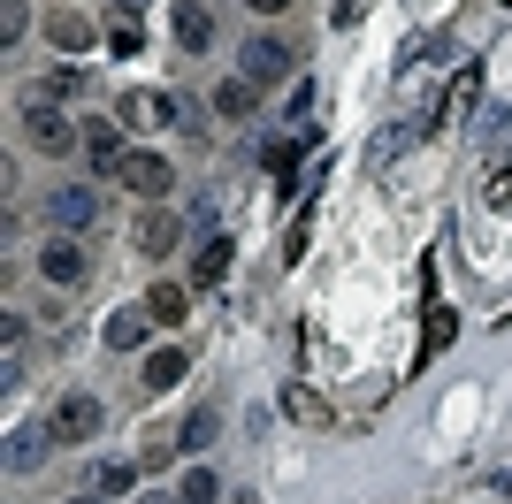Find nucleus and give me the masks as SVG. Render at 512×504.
<instances>
[{"label":"nucleus","instance_id":"f257e3e1","mask_svg":"<svg viewBox=\"0 0 512 504\" xmlns=\"http://www.w3.org/2000/svg\"><path fill=\"white\" fill-rule=\"evenodd\" d=\"M23 130H31V146L54 153V161H62V153H85V123H69L54 100H23Z\"/></svg>","mask_w":512,"mask_h":504},{"label":"nucleus","instance_id":"f03ea898","mask_svg":"<svg viewBox=\"0 0 512 504\" xmlns=\"http://www.w3.org/2000/svg\"><path fill=\"white\" fill-rule=\"evenodd\" d=\"M46 214H54V230L85 237V230H100V222H107V191H92V184H62V191H46Z\"/></svg>","mask_w":512,"mask_h":504},{"label":"nucleus","instance_id":"7ed1b4c3","mask_svg":"<svg viewBox=\"0 0 512 504\" xmlns=\"http://www.w3.org/2000/svg\"><path fill=\"white\" fill-rule=\"evenodd\" d=\"M39 275H46V283H62V291H69V283H85V275H92V252H85V237L54 230V237L39 245Z\"/></svg>","mask_w":512,"mask_h":504},{"label":"nucleus","instance_id":"20e7f679","mask_svg":"<svg viewBox=\"0 0 512 504\" xmlns=\"http://www.w3.org/2000/svg\"><path fill=\"white\" fill-rule=\"evenodd\" d=\"M100 398H92V390H69L62 405H54V420H46V428H54V443H92L100 436Z\"/></svg>","mask_w":512,"mask_h":504},{"label":"nucleus","instance_id":"39448f33","mask_svg":"<svg viewBox=\"0 0 512 504\" xmlns=\"http://www.w3.org/2000/svg\"><path fill=\"white\" fill-rule=\"evenodd\" d=\"M291 62H299V54H291L283 39H245V54H237V77H253L260 92H268V84L291 77Z\"/></svg>","mask_w":512,"mask_h":504},{"label":"nucleus","instance_id":"423d86ee","mask_svg":"<svg viewBox=\"0 0 512 504\" xmlns=\"http://www.w3.org/2000/svg\"><path fill=\"white\" fill-rule=\"evenodd\" d=\"M115 176H123V184L138 191V199H146V207H161V199H169V191H176V168L161 161V153H130V161L115 168Z\"/></svg>","mask_w":512,"mask_h":504},{"label":"nucleus","instance_id":"0eeeda50","mask_svg":"<svg viewBox=\"0 0 512 504\" xmlns=\"http://www.w3.org/2000/svg\"><path fill=\"white\" fill-rule=\"evenodd\" d=\"M123 123L146 130V123H192V115H184L176 92H130V100H123Z\"/></svg>","mask_w":512,"mask_h":504},{"label":"nucleus","instance_id":"6e6552de","mask_svg":"<svg viewBox=\"0 0 512 504\" xmlns=\"http://www.w3.org/2000/svg\"><path fill=\"white\" fill-rule=\"evenodd\" d=\"M130 237H138V252H146V260H161V252H169L176 237H184V222H176L169 207H146V214H138V230H130Z\"/></svg>","mask_w":512,"mask_h":504},{"label":"nucleus","instance_id":"1a4fd4ad","mask_svg":"<svg viewBox=\"0 0 512 504\" xmlns=\"http://www.w3.org/2000/svg\"><path fill=\"white\" fill-rule=\"evenodd\" d=\"M222 275H230V237L214 230L207 245L192 252V291H214V283H222Z\"/></svg>","mask_w":512,"mask_h":504},{"label":"nucleus","instance_id":"9d476101","mask_svg":"<svg viewBox=\"0 0 512 504\" xmlns=\"http://www.w3.org/2000/svg\"><path fill=\"white\" fill-rule=\"evenodd\" d=\"M253 107H260V84H253V77H222V84H214V115H230V123H245Z\"/></svg>","mask_w":512,"mask_h":504},{"label":"nucleus","instance_id":"9b49d317","mask_svg":"<svg viewBox=\"0 0 512 504\" xmlns=\"http://www.w3.org/2000/svg\"><path fill=\"white\" fill-rule=\"evenodd\" d=\"M176 46H184V54H207V46H214V16L199 8V0L176 8Z\"/></svg>","mask_w":512,"mask_h":504},{"label":"nucleus","instance_id":"f8f14e48","mask_svg":"<svg viewBox=\"0 0 512 504\" xmlns=\"http://www.w3.org/2000/svg\"><path fill=\"white\" fill-rule=\"evenodd\" d=\"M23 382V314H0V390Z\"/></svg>","mask_w":512,"mask_h":504},{"label":"nucleus","instance_id":"ddd939ff","mask_svg":"<svg viewBox=\"0 0 512 504\" xmlns=\"http://www.w3.org/2000/svg\"><path fill=\"white\" fill-rule=\"evenodd\" d=\"M85 153H92V168H123V161H130V153H123V130L100 123V115L85 123Z\"/></svg>","mask_w":512,"mask_h":504},{"label":"nucleus","instance_id":"4468645a","mask_svg":"<svg viewBox=\"0 0 512 504\" xmlns=\"http://www.w3.org/2000/svg\"><path fill=\"white\" fill-rule=\"evenodd\" d=\"M46 443H54V428H16L8 436V474H31L46 459Z\"/></svg>","mask_w":512,"mask_h":504},{"label":"nucleus","instance_id":"2eb2a0df","mask_svg":"<svg viewBox=\"0 0 512 504\" xmlns=\"http://www.w3.org/2000/svg\"><path fill=\"white\" fill-rule=\"evenodd\" d=\"M184 375H192V359H184V352H146V367H138L146 390H176Z\"/></svg>","mask_w":512,"mask_h":504},{"label":"nucleus","instance_id":"dca6fc26","mask_svg":"<svg viewBox=\"0 0 512 504\" xmlns=\"http://www.w3.org/2000/svg\"><path fill=\"white\" fill-rule=\"evenodd\" d=\"M146 314L161 321V329H176V321L192 314V291H184V283H153V298H146Z\"/></svg>","mask_w":512,"mask_h":504},{"label":"nucleus","instance_id":"f3484780","mask_svg":"<svg viewBox=\"0 0 512 504\" xmlns=\"http://www.w3.org/2000/svg\"><path fill=\"white\" fill-rule=\"evenodd\" d=\"M146 306H123V314H107V344H115V352H138V344H146Z\"/></svg>","mask_w":512,"mask_h":504},{"label":"nucleus","instance_id":"a211bd4d","mask_svg":"<svg viewBox=\"0 0 512 504\" xmlns=\"http://www.w3.org/2000/svg\"><path fill=\"white\" fill-rule=\"evenodd\" d=\"M474 100H482V62H467V69H459V84L444 92V123H467Z\"/></svg>","mask_w":512,"mask_h":504},{"label":"nucleus","instance_id":"6ab92c4d","mask_svg":"<svg viewBox=\"0 0 512 504\" xmlns=\"http://www.w3.org/2000/svg\"><path fill=\"white\" fill-rule=\"evenodd\" d=\"M46 39L77 54V46H92V16H77V8H54V16H46Z\"/></svg>","mask_w":512,"mask_h":504},{"label":"nucleus","instance_id":"aec40b11","mask_svg":"<svg viewBox=\"0 0 512 504\" xmlns=\"http://www.w3.org/2000/svg\"><path fill=\"white\" fill-rule=\"evenodd\" d=\"M283 413L299 420V428H337V413H329V405H321L314 390H299V382H291V390H283Z\"/></svg>","mask_w":512,"mask_h":504},{"label":"nucleus","instance_id":"412c9836","mask_svg":"<svg viewBox=\"0 0 512 504\" xmlns=\"http://www.w3.org/2000/svg\"><path fill=\"white\" fill-rule=\"evenodd\" d=\"M214 436H222V413H214V405H199V413L176 428V443H184V451H207Z\"/></svg>","mask_w":512,"mask_h":504},{"label":"nucleus","instance_id":"4be33fe9","mask_svg":"<svg viewBox=\"0 0 512 504\" xmlns=\"http://www.w3.org/2000/svg\"><path fill=\"white\" fill-rule=\"evenodd\" d=\"M85 92H92L85 69H54V77L39 84V100H54V107H62V100H85Z\"/></svg>","mask_w":512,"mask_h":504},{"label":"nucleus","instance_id":"5701e85b","mask_svg":"<svg viewBox=\"0 0 512 504\" xmlns=\"http://www.w3.org/2000/svg\"><path fill=\"white\" fill-rule=\"evenodd\" d=\"M222 497V482H214V466H192L184 482H176V504H214Z\"/></svg>","mask_w":512,"mask_h":504},{"label":"nucleus","instance_id":"b1692460","mask_svg":"<svg viewBox=\"0 0 512 504\" xmlns=\"http://www.w3.org/2000/svg\"><path fill=\"white\" fill-rule=\"evenodd\" d=\"M130 482H138V474H130L123 459H107V466H92V489H100V497H123Z\"/></svg>","mask_w":512,"mask_h":504},{"label":"nucleus","instance_id":"393cba45","mask_svg":"<svg viewBox=\"0 0 512 504\" xmlns=\"http://www.w3.org/2000/svg\"><path fill=\"white\" fill-rule=\"evenodd\" d=\"M413 146V123H390L383 138H375V168H390V153H406Z\"/></svg>","mask_w":512,"mask_h":504},{"label":"nucleus","instance_id":"a878e982","mask_svg":"<svg viewBox=\"0 0 512 504\" xmlns=\"http://www.w3.org/2000/svg\"><path fill=\"white\" fill-rule=\"evenodd\" d=\"M23 23H31V16H23V0H0V39L16 46V39H23Z\"/></svg>","mask_w":512,"mask_h":504},{"label":"nucleus","instance_id":"bb28decb","mask_svg":"<svg viewBox=\"0 0 512 504\" xmlns=\"http://www.w3.org/2000/svg\"><path fill=\"white\" fill-rule=\"evenodd\" d=\"M107 46H115V54H138V23L123 16V23H115V31H107Z\"/></svg>","mask_w":512,"mask_h":504},{"label":"nucleus","instance_id":"cd10ccee","mask_svg":"<svg viewBox=\"0 0 512 504\" xmlns=\"http://www.w3.org/2000/svg\"><path fill=\"white\" fill-rule=\"evenodd\" d=\"M490 207H512V168H490Z\"/></svg>","mask_w":512,"mask_h":504},{"label":"nucleus","instance_id":"c85d7f7f","mask_svg":"<svg viewBox=\"0 0 512 504\" xmlns=\"http://www.w3.org/2000/svg\"><path fill=\"white\" fill-rule=\"evenodd\" d=\"M245 8H260V16H283V8H291V0H245Z\"/></svg>","mask_w":512,"mask_h":504},{"label":"nucleus","instance_id":"c756f323","mask_svg":"<svg viewBox=\"0 0 512 504\" xmlns=\"http://www.w3.org/2000/svg\"><path fill=\"white\" fill-rule=\"evenodd\" d=\"M497 497H512V474H505V482H497Z\"/></svg>","mask_w":512,"mask_h":504},{"label":"nucleus","instance_id":"7c9ffc66","mask_svg":"<svg viewBox=\"0 0 512 504\" xmlns=\"http://www.w3.org/2000/svg\"><path fill=\"white\" fill-rule=\"evenodd\" d=\"M77 504H107V497H100V489H92V497H77Z\"/></svg>","mask_w":512,"mask_h":504},{"label":"nucleus","instance_id":"2f4dec72","mask_svg":"<svg viewBox=\"0 0 512 504\" xmlns=\"http://www.w3.org/2000/svg\"><path fill=\"white\" fill-rule=\"evenodd\" d=\"M123 8H146V0H123Z\"/></svg>","mask_w":512,"mask_h":504},{"label":"nucleus","instance_id":"473e14b6","mask_svg":"<svg viewBox=\"0 0 512 504\" xmlns=\"http://www.w3.org/2000/svg\"><path fill=\"white\" fill-rule=\"evenodd\" d=\"M497 8H512V0H497Z\"/></svg>","mask_w":512,"mask_h":504}]
</instances>
